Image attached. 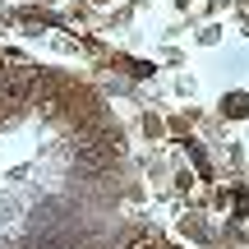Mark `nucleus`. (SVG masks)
Returning a JSON list of instances; mask_svg holds the SVG:
<instances>
[{
	"instance_id": "3",
	"label": "nucleus",
	"mask_w": 249,
	"mask_h": 249,
	"mask_svg": "<svg viewBox=\"0 0 249 249\" xmlns=\"http://www.w3.org/2000/svg\"><path fill=\"white\" fill-rule=\"evenodd\" d=\"M97 5H111V0H97Z\"/></svg>"
},
{
	"instance_id": "2",
	"label": "nucleus",
	"mask_w": 249,
	"mask_h": 249,
	"mask_svg": "<svg viewBox=\"0 0 249 249\" xmlns=\"http://www.w3.org/2000/svg\"><path fill=\"white\" fill-rule=\"evenodd\" d=\"M143 134H148V139H161V134H166L161 116H143Z\"/></svg>"
},
{
	"instance_id": "1",
	"label": "nucleus",
	"mask_w": 249,
	"mask_h": 249,
	"mask_svg": "<svg viewBox=\"0 0 249 249\" xmlns=\"http://www.w3.org/2000/svg\"><path fill=\"white\" fill-rule=\"evenodd\" d=\"M222 116L226 120H245L249 116V97H245V92H226V97H222Z\"/></svg>"
}]
</instances>
